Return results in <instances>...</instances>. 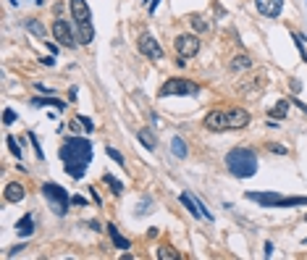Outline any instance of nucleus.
<instances>
[{"instance_id":"nucleus-1","label":"nucleus","mask_w":307,"mask_h":260,"mask_svg":"<svg viewBox=\"0 0 307 260\" xmlns=\"http://www.w3.org/2000/svg\"><path fill=\"white\" fill-rule=\"evenodd\" d=\"M58 158L63 163V171L71 179H82L87 173L89 163H92V142L87 137H66L58 147Z\"/></svg>"},{"instance_id":"nucleus-2","label":"nucleus","mask_w":307,"mask_h":260,"mask_svg":"<svg viewBox=\"0 0 307 260\" xmlns=\"http://www.w3.org/2000/svg\"><path fill=\"white\" fill-rule=\"evenodd\" d=\"M226 166L237 179H250L257 173V153L250 147H234L226 153Z\"/></svg>"},{"instance_id":"nucleus-3","label":"nucleus","mask_w":307,"mask_h":260,"mask_svg":"<svg viewBox=\"0 0 307 260\" xmlns=\"http://www.w3.org/2000/svg\"><path fill=\"white\" fill-rule=\"evenodd\" d=\"M71 16H74V27H76V40L82 45H89L95 40V24L87 0H71Z\"/></svg>"},{"instance_id":"nucleus-4","label":"nucleus","mask_w":307,"mask_h":260,"mask_svg":"<svg viewBox=\"0 0 307 260\" xmlns=\"http://www.w3.org/2000/svg\"><path fill=\"white\" fill-rule=\"evenodd\" d=\"M247 200L263 205V208H294V205H307V197H286L276 192H247Z\"/></svg>"},{"instance_id":"nucleus-5","label":"nucleus","mask_w":307,"mask_h":260,"mask_svg":"<svg viewBox=\"0 0 307 260\" xmlns=\"http://www.w3.org/2000/svg\"><path fill=\"white\" fill-rule=\"evenodd\" d=\"M42 194L48 197V203H50V208H53L55 216H66V210L71 208V194L63 190V187H58L55 181H45Z\"/></svg>"},{"instance_id":"nucleus-6","label":"nucleus","mask_w":307,"mask_h":260,"mask_svg":"<svg viewBox=\"0 0 307 260\" xmlns=\"http://www.w3.org/2000/svg\"><path fill=\"white\" fill-rule=\"evenodd\" d=\"M200 92V84L197 82H189V79H181V76H173V79H168L163 87L158 89L160 97H173V95H197Z\"/></svg>"},{"instance_id":"nucleus-7","label":"nucleus","mask_w":307,"mask_h":260,"mask_svg":"<svg viewBox=\"0 0 307 260\" xmlns=\"http://www.w3.org/2000/svg\"><path fill=\"white\" fill-rule=\"evenodd\" d=\"M265 84H268V74H265V71H257V74H252L250 79L241 82L237 89H239L241 97H257L265 89Z\"/></svg>"},{"instance_id":"nucleus-8","label":"nucleus","mask_w":307,"mask_h":260,"mask_svg":"<svg viewBox=\"0 0 307 260\" xmlns=\"http://www.w3.org/2000/svg\"><path fill=\"white\" fill-rule=\"evenodd\" d=\"M173 48H176V53H179L181 58H194L200 53V37L197 35H179L173 40Z\"/></svg>"},{"instance_id":"nucleus-9","label":"nucleus","mask_w":307,"mask_h":260,"mask_svg":"<svg viewBox=\"0 0 307 260\" xmlns=\"http://www.w3.org/2000/svg\"><path fill=\"white\" fill-rule=\"evenodd\" d=\"M53 37L63 45V48H76V45H79L76 35L68 27V21H63V18H55V21H53Z\"/></svg>"},{"instance_id":"nucleus-10","label":"nucleus","mask_w":307,"mask_h":260,"mask_svg":"<svg viewBox=\"0 0 307 260\" xmlns=\"http://www.w3.org/2000/svg\"><path fill=\"white\" fill-rule=\"evenodd\" d=\"M139 53L145 55V58H150V61H163V48L158 45V40H155L153 35H139Z\"/></svg>"},{"instance_id":"nucleus-11","label":"nucleus","mask_w":307,"mask_h":260,"mask_svg":"<svg viewBox=\"0 0 307 260\" xmlns=\"http://www.w3.org/2000/svg\"><path fill=\"white\" fill-rule=\"evenodd\" d=\"M202 123H205L207 132H226V129H231V123H228V110H210Z\"/></svg>"},{"instance_id":"nucleus-12","label":"nucleus","mask_w":307,"mask_h":260,"mask_svg":"<svg viewBox=\"0 0 307 260\" xmlns=\"http://www.w3.org/2000/svg\"><path fill=\"white\" fill-rule=\"evenodd\" d=\"M255 8L265 18H278L284 11V0H255Z\"/></svg>"},{"instance_id":"nucleus-13","label":"nucleus","mask_w":307,"mask_h":260,"mask_svg":"<svg viewBox=\"0 0 307 260\" xmlns=\"http://www.w3.org/2000/svg\"><path fill=\"white\" fill-rule=\"evenodd\" d=\"M250 121H252L250 110H244V108H239V105L228 108V123H231V129H244Z\"/></svg>"},{"instance_id":"nucleus-14","label":"nucleus","mask_w":307,"mask_h":260,"mask_svg":"<svg viewBox=\"0 0 307 260\" xmlns=\"http://www.w3.org/2000/svg\"><path fill=\"white\" fill-rule=\"evenodd\" d=\"M24 197H27V187H24L21 181H11V184H5V190H3L5 203H21Z\"/></svg>"},{"instance_id":"nucleus-15","label":"nucleus","mask_w":307,"mask_h":260,"mask_svg":"<svg viewBox=\"0 0 307 260\" xmlns=\"http://www.w3.org/2000/svg\"><path fill=\"white\" fill-rule=\"evenodd\" d=\"M16 234L18 237H32L34 234V216L32 213H27L21 221H16Z\"/></svg>"},{"instance_id":"nucleus-16","label":"nucleus","mask_w":307,"mask_h":260,"mask_svg":"<svg viewBox=\"0 0 307 260\" xmlns=\"http://www.w3.org/2000/svg\"><path fill=\"white\" fill-rule=\"evenodd\" d=\"M34 108H55V110H66V103L58 100V97H34L32 100Z\"/></svg>"},{"instance_id":"nucleus-17","label":"nucleus","mask_w":307,"mask_h":260,"mask_svg":"<svg viewBox=\"0 0 307 260\" xmlns=\"http://www.w3.org/2000/svg\"><path fill=\"white\" fill-rule=\"evenodd\" d=\"M250 69H252V58L244 55V53L234 55L231 63H228V71H250Z\"/></svg>"},{"instance_id":"nucleus-18","label":"nucleus","mask_w":307,"mask_h":260,"mask_svg":"<svg viewBox=\"0 0 307 260\" xmlns=\"http://www.w3.org/2000/svg\"><path fill=\"white\" fill-rule=\"evenodd\" d=\"M289 103H291V100H278L276 108L268 113V121H284V119H286V110H289Z\"/></svg>"},{"instance_id":"nucleus-19","label":"nucleus","mask_w":307,"mask_h":260,"mask_svg":"<svg viewBox=\"0 0 307 260\" xmlns=\"http://www.w3.org/2000/svg\"><path fill=\"white\" fill-rule=\"evenodd\" d=\"M105 229H108V234H110V239H113V244H116V247H119V250H129V247H132V242H129V239H126V237H121V234H119V229H116V226H113V224H108V226H105Z\"/></svg>"},{"instance_id":"nucleus-20","label":"nucleus","mask_w":307,"mask_h":260,"mask_svg":"<svg viewBox=\"0 0 307 260\" xmlns=\"http://www.w3.org/2000/svg\"><path fill=\"white\" fill-rule=\"evenodd\" d=\"M136 137H139V142H142V145L147 147L150 153H153L155 147H158V139H155V134L150 132V129H139V134H136Z\"/></svg>"},{"instance_id":"nucleus-21","label":"nucleus","mask_w":307,"mask_h":260,"mask_svg":"<svg viewBox=\"0 0 307 260\" xmlns=\"http://www.w3.org/2000/svg\"><path fill=\"white\" fill-rule=\"evenodd\" d=\"M155 258L158 260H179V252H176L171 244H160L158 250H155Z\"/></svg>"},{"instance_id":"nucleus-22","label":"nucleus","mask_w":307,"mask_h":260,"mask_svg":"<svg viewBox=\"0 0 307 260\" xmlns=\"http://www.w3.org/2000/svg\"><path fill=\"white\" fill-rule=\"evenodd\" d=\"M102 181H105V184L110 187V192L116 194V197H119V194H123V181H119L113 176V173H102Z\"/></svg>"},{"instance_id":"nucleus-23","label":"nucleus","mask_w":307,"mask_h":260,"mask_svg":"<svg viewBox=\"0 0 307 260\" xmlns=\"http://www.w3.org/2000/svg\"><path fill=\"white\" fill-rule=\"evenodd\" d=\"M179 200H181V205H187V210H189V213H192V216H194V218H202V210H200V205H197V203H194V200H192V197H189V194H187V192H184V194H181V197H179Z\"/></svg>"},{"instance_id":"nucleus-24","label":"nucleus","mask_w":307,"mask_h":260,"mask_svg":"<svg viewBox=\"0 0 307 260\" xmlns=\"http://www.w3.org/2000/svg\"><path fill=\"white\" fill-rule=\"evenodd\" d=\"M171 153L176 155V158H187V142L184 139H181V137H173L171 139Z\"/></svg>"},{"instance_id":"nucleus-25","label":"nucleus","mask_w":307,"mask_h":260,"mask_svg":"<svg viewBox=\"0 0 307 260\" xmlns=\"http://www.w3.org/2000/svg\"><path fill=\"white\" fill-rule=\"evenodd\" d=\"M189 21H192V27H194V32H210V21H207V18H205V16L194 14V16H189Z\"/></svg>"},{"instance_id":"nucleus-26","label":"nucleus","mask_w":307,"mask_h":260,"mask_svg":"<svg viewBox=\"0 0 307 260\" xmlns=\"http://www.w3.org/2000/svg\"><path fill=\"white\" fill-rule=\"evenodd\" d=\"M27 29H29V35L37 37V40L45 37V27H42V21H37V18H27Z\"/></svg>"},{"instance_id":"nucleus-27","label":"nucleus","mask_w":307,"mask_h":260,"mask_svg":"<svg viewBox=\"0 0 307 260\" xmlns=\"http://www.w3.org/2000/svg\"><path fill=\"white\" fill-rule=\"evenodd\" d=\"M291 37H294V42H297V48H299V55H302V61L307 63V53H305V37L299 35V32H291Z\"/></svg>"},{"instance_id":"nucleus-28","label":"nucleus","mask_w":307,"mask_h":260,"mask_svg":"<svg viewBox=\"0 0 307 260\" xmlns=\"http://www.w3.org/2000/svg\"><path fill=\"white\" fill-rule=\"evenodd\" d=\"M105 153H108V158H113V160H116V163H119V166H126V160H123V155H121L119 150H116V147H105Z\"/></svg>"},{"instance_id":"nucleus-29","label":"nucleus","mask_w":307,"mask_h":260,"mask_svg":"<svg viewBox=\"0 0 307 260\" xmlns=\"http://www.w3.org/2000/svg\"><path fill=\"white\" fill-rule=\"evenodd\" d=\"M14 121H16V110L14 108H5L3 110V123H5V126H11Z\"/></svg>"},{"instance_id":"nucleus-30","label":"nucleus","mask_w":307,"mask_h":260,"mask_svg":"<svg viewBox=\"0 0 307 260\" xmlns=\"http://www.w3.org/2000/svg\"><path fill=\"white\" fill-rule=\"evenodd\" d=\"M5 142H8V150L14 153V155H16L18 160H21V147L16 145V139H14V137H5Z\"/></svg>"},{"instance_id":"nucleus-31","label":"nucleus","mask_w":307,"mask_h":260,"mask_svg":"<svg viewBox=\"0 0 307 260\" xmlns=\"http://www.w3.org/2000/svg\"><path fill=\"white\" fill-rule=\"evenodd\" d=\"M29 139H32V145H34V150H37V158H40V160H45V153H42L40 142H37V137H34V134H32V132H29Z\"/></svg>"},{"instance_id":"nucleus-32","label":"nucleus","mask_w":307,"mask_h":260,"mask_svg":"<svg viewBox=\"0 0 307 260\" xmlns=\"http://www.w3.org/2000/svg\"><path fill=\"white\" fill-rule=\"evenodd\" d=\"M71 205H82V208H87V197H84V194H74V197H71Z\"/></svg>"},{"instance_id":"nucleus-33","label":"nucleus","mask_w":307,"mask_h":260,"mask_svg":"<svg viewBox=\"0 0 307 260\" xmlns=\"http://www.w3.org/2000/svg\"><path fill=\"white\" fill-rule=\"evenodd\" d=\"M271 147V153H276V155H289V150H286L284 145H268Z\"/></svg>"},{"instance_id":"nucleus-34","label":"nucleus","mask_w":307,"mask_h":260,"mask_svg":"<svg viewBox=\"0 0 307 260\" xmlns=\"http://www.w3.org/2000/svg\"><path fill=\"white\" fill-rule=\"evenodd\" d=\"M79 121L84 123V129H87V132H95V123H92V121H89V119H87V116H79Z\"/></svg>"},{"instance_id":"nucleus-35","label":"nucleus","mask_w":307,"mask_h":260,"mask_svg":"<svg viewBox=\"0 0 307 260\" xmlns=\"http://www.w3.org/2000/svg\"><path fill=\"white\" fill-rule=\"evenodd\" d=\"M291 105H297L299 110H302V113H307V105H305L302 100H299V97H291Z\"/></svg>"},{"instance_id":"nucleus-36","label":"nucleus","mask_w":307,"mask_h":260,"mask_svg":"<svg viewBox=\"0 0 307 260\" xmlns=\"http://www.w3.org/2000/svg\"><path fill=\"white\" fill-rule=\"evenodd\" d=\"M89 192H92V200H95V203H97V205H102V197L97 194V187H89Z\"/></svg>"},{"instance_id":"nucleus-37","label":"nucleus","mask_w":307,"mask_h":260,"mask_svg":"<svg viewBox=\"0 0 307 260\" xmlns=\"http://www.w3.org/2000/svg\"><path fill=\"white\" fill-rule=\"evenodd\" d=\"M40 61H42V66H53L55 58H53V55H45V58H40Z\"/></svg>"},{"instance_id":"nucleus-38","label":"nucleus","mask_w":307,"mask_h":260,"mask_svg":"<svg viewBox=\"0 0 307 260\" xmlns=\"http://www.w3.org/2000/svg\"><path fill=\"white\" fill-rule=\"evenodd\" d=\"M291 89H294V92H299V89H302V82H299V79H291Z\"/></svg>"},{"instance_id":"nucleus-39","label":"nucleus","mask_w":307,"mask_h":260,"mask_svg":"<svg viewBox=\"0 0 307 260\" xmlns=\"http://www.w3.org/2000/svg\"><path fill=\"white\" fill-rule=\"evenodd\" d=\"M271 255H273V244L268 242V244H265V258H271Z\"/></svg>"},{"instance_id":"nucleus-40","label":"nucleus","mask_w":307,"mask_h":260,"mask_svg":"<svg viewBox=\"0 0 307 260\" xmlns=\"http://www.w3.org/2000/svg\"><path fill=\"white\" fill-rule=\"evenodd\" d=\"M160 5V0H153V3H150V14H155V8H158Z\"/></svg>"}]
</instances>
